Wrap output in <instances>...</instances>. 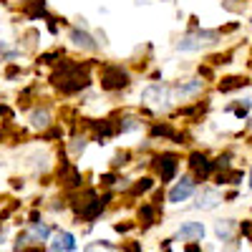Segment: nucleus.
<instances>
[{
	"label": "nucleus",
	"instance_id": "a211bd4d",
	"mask_svg": "<svg viewBox=\"0 0 252 252\" xmlns=\"http://www.w3.org/2000/svg\"><path fill=\"white\" fill-rule=\"evenodd\" d=\"M139 126H141V121H139L136 116H126V119L119 121V131H121V134H126V131H136Z\"/></svg>",
	"mask_w": 252,
	"mask_h": 252
},
{
	"label": "nucleus",
	"instance_id": "c756f323",
	"mask_svg": "<svg viewBox=\"0 0 252 252\" xmlns=\"http://www.w3.org/2000/svg\"><path fill=\"white\" fill-rule=\"evenodd\" d=\"M114 182H116V177H114V174H103V177H101V184H106V187H109V184H114Z\"/></svg>",
	"mask_w": 252,
	"mask_h": 252
},
{
	"label": "nucleus",
	"instance_id": "c85d7f7f",
	"mask_svg": "<svg viewBox=\"0 0 252 252\" xmlns=\"http://www.w3.org/2000/svg\"><path fill=\"white\" fill-rule=\"evenodd\" d=\"M96 43L98 46H106V33H103V31H96Z\"/></svg>",
	"mask_w": 252,
	"mask_h": 252
},
{
	"label": "nucleus",
	"instance_id": "f8f14e48",
	"mask_svg": "<svg viewBox=\"0 0 252 252\" xmlns=\"http://www.w3.org/2000/svg\"><path fill=\"white\" fill-rule=\"evenodd\" d=\"M51 250L53 252H73L76 250V240L71 232H56L53 242H51Z\"/></svg>",
	"mask_w": 252,
	"mask_h": 252
},
{
	"label": "nucleus",
	"instance_id": "20e7f679",
	"mask_svg": "<svg viewBox=\"0 0 252 252\" xmlns=\"http://www.w3.org/2000/svg\"><path fill=\"white\" fill-rule=\"evenodd\" d=\"M154 166H157L159 179H161V182H169V179H174V174H177V169H179V159H177L174 154H161V157L154 159Z\"/></svg>",
	"mask_w": 252,
	"mask_h": 252
},
{
	"label": "nucleus",
	"instance_id": "412c9836",
	"mask_svg": "<svg viewBox=\"0 0 252 252\" xmlns=\"http://www.w3.org/2000/svg\"><path fill=\"white\" fill-rule=\"evenodd\" d=\"M86 252H116L109 242H91L89 247H86Z\"/></svg>",
	"mask_w": 252,
	"mask_h": 252
},
{
	"label": "nucleus",
	"instance_id": "0eeeda50",
	"mask_svg": "<svg viewBox=\"0 0 252 252\" xmlns=\"http://www.w3.org/2000/svg\"><path fill=\"white\" fill-rule=\"evenodd\" d=\"M207 235V229L202 222H184L177 232V240H189V242H202Z\"/></svg>",
	"mask_w": 252,
	"mask_h": 252
},
{
	"label": "nucleus",
	"instance_id": "b1692460",
	"mask_svg": "<svg viewBox=\"0 0 252 252\" xmlns=\"http://www.w3.org/2000/svg\"><path fill=\"white\" fill-rule=\"evenodd\" d=\"M240 232H242L245 240L252 242V220H242V222H240Z\"/></svg>",
	"mask_w": 252,
	"mask_h": 252
},
{
	"label": "nucleus",
	"instance_id": "393cba45",
	"mask_svg": "<svg viewBox=\"0 0 252 252\" xmlns=\"http://www.w3.org/2000/svg\"><path fill=\"white\" fill-rule=\"evenodd\" d=\"M229 159H232L229 154H222V157H217V159H215V169H217V172H222V169H229Z\"/></svg>",
	"mask_w": 252,
	"mask_h": 252
},
{
	"label": "nucleus",
	"instance_id": "5701e85b",
	"mask_svg": "<svg viewBox=\"0 0 252 252\" xmlns=\"http://www.w3.org/2000/svg\"><path fill=\"white\" fill-rule=\"evenodd\" d=\"M83 149H86V139H73V144H71V154L73 157H78V154H83Z\"/></svg>",
	"mask_w": 252,
	"mask_h": 252
},
{
	"label": "nucleus",
	"instance_id": "bb28decb",
	"mask_svg": "<svg viewBox=\"0 0 252 252\" xmlns=\"http://www.w3.org/2000/svg\"><path fill=\"white\" fill-rule=\"evenodd\" d=\"M139 215H141V217H144V220H146V222H149V220H152V217H154V209H152V207H149V204H146V207H141V212H139Z\"/></svg>",
	"mask_w": 252,
	"mask_h": 252
},
{
	"label": "nucleus",
	"instance_id": "72a5a7b5",
	"mask_svg": "<svg viewBox=\"0 0 252 252\" xmlns=\"http://www.w3.org/2000/svg\"><path fill=\"white\" fill-rule=\"evenodd\" d=\"M250 189H252V169H250Z\"/></svg>",
	"mask_w": 252,
	"mask_h": 252
},
{
	"label": "nucleus",
	"instance_id": "4be33fe9",
	"mask_svg": "<svg viewBox=\"0 0 252 252\" xmlns=\"http://www.w3.org/2000/svg\"><path fill=\"white\" fill-rule=\"evenodd\" d=\"M152 187H154V182H152V179H141L139 184H134L131 192H134V194H144V192H149Z\"/></svg>",
	"mask_w": 252,
	"mask_h": 252
},
{
	"label": "nucleus",
	"instance_id": "2f4dec72",
	"mask_svg": "<svg viewBox=\"0 0 252 252\" xmlns=\"http://www.w3.org/2000/svg\"><path fill=\"white\" fill-rule=\"evenodd\" d=\"M247 129L252 131V114H250V119H247Z\"/></svg>",
	"mask_w": 252,
	"mask_h": 252
},
{
	"label": "nucleus",
	"instance_id": "39448f33",
	"mask_svg": "<svg viewBox=\"0 0 252 252\" xmlns=\"http://www.w3.org/2000/svg\"><path fill=\"white\" fill-rule=\"evenodd\" d=\"M194 189H197V184H194L192 177H182V179L174 184V189L169 192V202H172V204H179V202L189 199V197L194 194Z\"/></svg>",
	"mask_w": 252,
	"mask_h": 252
},
{
	"label": "nucleus",
	"instance_id": "1a4fd4ad",
	"mask_svg": "<svg viewBox=\"0 0 252 252\" xmlns=\"http://www.w3.org/2000/svg\"><path fill=\"white\" fill-rule=\"evenodd\" d=\"M202 40H199V33L192 31V33H184L179 40H177V51L182 53H194V51H202Z\"/></svg>",
	"mask_w": 252,
	"mask_h": 252
},
{
	"label": "nucleus",
	"instance_id": "9d476101",
	"mask_svg": "<svg viewBox=\"0 0 252 252\" xmlns=\"http://www.w3.org/2000/svg\"><path fill=\"white\" fill-rule=\"evenodd\" d=\"M245 86H250V78H245V76H227V78H222L217 83V91L220 94H232V91H240Z\"/></svg>",
	"mask_w": 252,
	"mask_h": 252
},
{
	"label": "nucleus",
	"instance_id": "f257e3e1",
	"mask_svg": "<svg viewBox=\"0 0 252 252\" xmlns=\"http://www.w3.org/2000/svg\"><path fill=\"white\" fill-rule=\"evenodd\" d=\"M169 101H172V91L166 83H152V86H146L141 91V103L144 106H149L154 111H161L169 106Z\"/></svg>",
	"mask_w": 252,
	"mask_h": 252
},
{
	"label": "nucleus",
	"instance_id": "7ed1b4c3",
	"mask_svg": "<svg viewBox=\"0 0 252 252\" xmlns=\"http://www.w3.org/2000/svg\"><path fill=\"white\" fill-rule=\"evenodd\" d=\"M204 91V78H187L182 81L179 86L174 89V101H187V98H194Z\"/></svg>",
	"mask_w": 252,
	"mask_h": 252
},
{
	"label": "nucleus",
	"instance_id": "4468645a",
	"mask_svg": "<svg viewBox=\"0 0 252 252\" xmlns=\"http://www.w3.org/2000/svg\"><path fill=\"white\" fill-rule=\"evenodd\" d=\"M106 202H109V197L91 199V204H86V207L81 209V217H83V220H96V217L103 212V207H106Z\"/></svg>",
	"mask_w": 252,
	"mask_h": 252
},
{
	"label": "nucleus",
	"instance_id": "a878e982",
	"mask_svg": "<svg viewBox=\"0 0 252 252\" xmlns=\"http://www.w3.org/2000/svg\"><path fill=\"white\" fill-rule=\"evenodd\" d=\"M172 131H169V126H154L152 129V136H169Z\"/></svg>",
	"mask_w": 252,
	"mask_h": 252
},
{
	"label": "nucleus",
	"instance_id": "473e14b6",
	"mask_svg": "<svg viewBox=\"0 0 252 252\" xmlns=\"http://www.w3.org/2000/svg\"><path fill=\"white\" fill-rule=\"evenodd\" d=\"M5 51V43H3V40H0V53H3Z\"/></svg>",
	"mask_w": 252,
	"mask_h": 252
},
{
	"label": "nucleus",
	"instance_id": "423d86ee",
	"mask_svg": "<svg viewBox=\"0 0 252 252\" xmlns=\"http://www.w3.org/2000/svg\"><path fill=\"white\" fill-rule=\"evenodd\" d=\"M189 166L194 169V174L199 179H207L209 174L215 172V161H209L202 152H192V154H189Z\"/></svg>",
	"mask_w": 252,
	"mask_h": 252
},
{
	"label": "nucleus",
	"instance_id": "7c9ffc66",
	"mask_svg": "<svg viewBox=\"0 0 252 252\" xmlns=\"http://www.w3.org/2000/svg\"><path fill=\"white\" fill-rule=\"evenodd\" d=\"M184 252H202L199 250V242H192V245H187V250Z\"/></svg>",
	"mask_w": 252,
	"mask_h": 252
},
{
	"label": "nucleus",
	"instance_id": "dca6fc26",
	"mask_svg": "<svg viewBox=\"0 0 252 252\" xmlns=\"http://www.w3.org/2000/svg\"><path fill=\"white\" fill-rule=\"evenodd\" d=\"M31 124L35 126V129H48V126H51V114L46 109H35L31 114Z\"/></svg>",
	"mask_w": 252,
	"mask_h": 252
},
{
	"label": "nucleus",
	"instance_id": "9b49d317",
	"mask_svg": "<svg viewBox=\"0 0 252 252\" xmlns=\"http://www.w3.org/2000/svg\"><path fill=\"white\" fill-rule=\"evenodd\" d=\"M220 202H222V194L217 192V189H202L194 207H197V209H215Z\"/></svg>",
	"mask_w": 252,
	"mask_h": 252
},
{
	"label": "nucleus",
	"instance_id": "cd10ccee",
	"mask_svg": "<svg viewBox=\"0 0 252 252\" xmlns=\"http://www.w3.org/2000/svg\"><path fill=\"white\" fill-rule=\"evenodd\" d=\"M124 252H141V245L139 242H126L124 245Z\"/></svg>",
	"mask_w": 252,
	"mask_h": 252
},
{
	"label": "nucleus",
	"instance_id": "f3484780",
	"mask_svg": "<svg viewBox=\"0 0 252 252\" xmlns=\"http://www.w3.org/2000/svg\"><path fill=\"white\" fill-rule=\"evenodd\" d=\"M242 177H245V174H242L240 169H222L220 177H217V182H220V184H240Z\"/></svg>",
	"mask_w": 252,
	"mask_h": 252
},
{
	"label": "nucleus",
	"instance_id": "f03ea898",
	"mask_svg": "<svg viewBox=\"0 0 252 252\" xmlns=\"http://www.w3.org/2000/svg\"><path fill=\"white\" fill-rule=\"evenodd\" d=\"M124 86H129V73L121 66H106L101 71V89L103 91H116Z\"/></svg>",
	"mask_w": 252,
	"mask_h": 252
},
{
	"label": "nucleus",
	"instance_id": "6e6552de",
	"mask_svg": "<svg viewBox=\"0 0 252 252\" xmlns=\"http://www.w3.org/2000/svg\"><path fill=\"white\" fill-rule=\"evenodd\" d=\"M68 38H71V43L76 46V48H83V51H94L98 43L94 40V35L91 33H86V31H81V28H73L71 33H68Z\"/></svg>",
	"mask_w": 252,
	"mask_h": 252
},
{
	"label": "nucleus",
	"instance_id": "2eb2a0df",
	"mask_svg": "<svg viewBox=\"0 0 252 252\" xmlns=\"http://www.w3.org/2000/svg\"><path fill=\"white\" fill-rule=\"evenodd\" d=\"M227 111H232L237 119H250V114H252V98L247 96V98H240V101H235V103H229L227 106Z\"/></svg>",
	"mask_w": 252,
	"mask_h": 252
},
{
	"label": "nucleus",
	"instance_id": "ddd939ff",
	"mask_svg": "<svg viewBox=\"0 0 252 252\" xmlns=\"http://www.w3.org/2000/svg\"><path fill=\"white\" fill-rule=\"evenodd\" d=\"M235 229H237V222L235 220H220L215 224V235L222 242H229V240H232V235H235Z\"/></svg>",
	"mask_w": 252,
	"mask_h": 252
},
{
	"label": "nucleus",
	"instance_id": "aec40b11",
	"mask_svg": "<svg viewBox=\"0 0 252 252\" xmlns=\"http://www.w3.org/2000/svg\"><path fill=\"white\" fill-rule=\"evenodd\" d=\"M43 10H46V3H43V0H33V5L26 10L31 18H38V15H43Z\"/></svg>",
	"mask_w": 252,
	"mask_h": 252
},
{
	"label": "nucleus",
	"instance_id": "f704fd0d",
	"mask_svg": "<svg viewBox=\"0 0 252 252\" xmlns=\"http://www.w3.org/2000/svg\"><path fill=\"white\" fill-rule=\"evenodd\" d=\"M240 3H245V0H240Z\"/></svg>",
	"mask_w": 252,
	"mask_h": 252
},
{
	"label": "nucleus",
	"instance_id": "6ab92c4d",
	"mask_svg": "<svg viewBox=\"0 0 252 252\" xmlns=\"http://www.w3.org/2000/svg\"><path fill=\"white\" fill-rule=\"evenodd\" d=\"M48 235H51V229H48L46 224H40V222H38V224L33 227L31 240H33V242H43V240H48Z\"/></svg>",
	"mask_w": 252,
	"mask_h": 252
}]
</instances>
